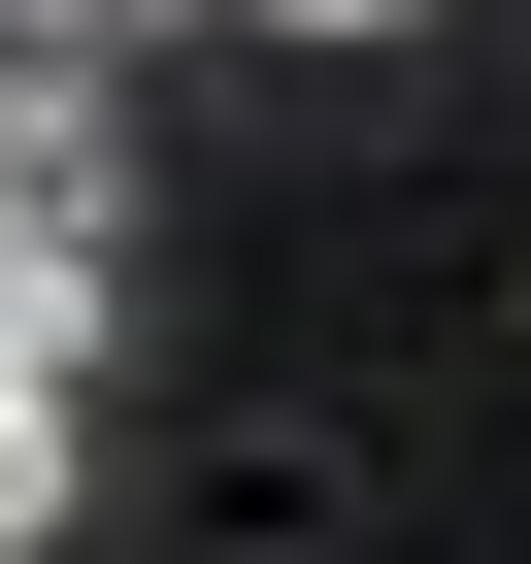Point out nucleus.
<instances>
[{"mask_svg":"<svg viewBox=\"0 0 531 564\" xmlns=\"http://www.w3.org/2000/svg\"><path fill=\"white\" fill-rule=\"evenodd\" d=\"M0 34H166V0H0Z\"/></svg>","mask_w":531,"mask_h":564,"instance_id":"obj_2","label":"nucleus"},{"mask_svg":"<svg viewBox=\"0 0 531 564\" xmlns=\"http://www.w3.org/2000/svg\"><path fill=\"white\" fill-rule=\"evenodd\" d=\"M67 531V366H0V564Z\"/></svg>","mask_w":531,"mask_h":564,"instance_id":"obj_1","label":"nucleus"},{"mask_svg":"<svg viewBox=\"0 0 531 564\" xmlns=\"http://www.w3.org/2000/svg\"><path fill=\"white\" fill-rule=\"evenodd\" d=\"M300 34H399V0H300Z\"/></svg>","mask_w":531,"mask_h":564,"instance_id":"obj_3","label":"nucleus"}]
</instances>
